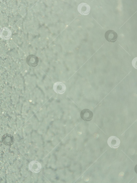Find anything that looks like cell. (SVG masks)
I'll return each instance as SVG.
<instances>
[{
    "label": "cell",
    "mask_w": 137,
    "mask_h": 183,
    "mask_svg": "<svg viewBox=\"0 0 137 183\" xmlns=\"http://www.w3.org/2000/svg\"><path fill=\"white\" fill-rule=\"evenodd\" d=\"M39 61L38 57L33 55H30L27 57L26 59L27 64L29 66L33 67H36L39 63Z\"/></svg>",
    "instance_id": "obj_3"
},
{
    "label": "cell",
    "mask_w": 137,
    "mask_h": 183,
    "mask_svg": "<svg viewBox=\"0 0 137 183\" xmlns=\"http://www.w3.org/2000/svg\"><path fill=\"white\" fill-rule=\"evenodd\" d=\"M29 168L30 170L34 173L39 172L42 168L40 164L38 162H32L30 164Z\"/></svg>",
    "instance_id": "obj_5"
},
{
    "label": "cell",
    "mask_w": 137,
    "mask_h": 183,
    "mask_svg": "<svg viewBox=\"0 0 137 183\" xmlns=\"http://www.w3.org/2000/svg\"><path fill=\"white\" fill-rule=\"evenodd\" d=\"M105 36L106 40L108 42L114 43L117 39L118 35L116 32L109 30L105 33Z\"/></svg>",
    "instance_id": "obj_1"
},
{
    "label": "cell",
    "mask_w": 137,
    "mask_h": 183,
    "mask_svg": "<svg viewBox=\"0 0 137 183\" xmlns=\"http://www.w3.org/2000/svg\"><path fill=\"white\" fill-rule=\"evenodd\" d=\"M90 7L86 4H82L79 5V11L83 14H87L90 11Z\"/></svg>",
    "instance_id": "obj_7"
},
{
    "label": "cell",
    "mask_w": 137,
    "mask_h": 183,
    "mask_svg": "<svg viewBox=\"0 0 137 183\" xmlns=\"http://www.w3.org/2000/svg\"><path fill=\"white\" fill-rule=\"evenodd\" d=\"M1 35L3 38L5 39H8L11 35V32L9 29H4L1 32Z\"/></svg>",
    "instance_id": "obj_8"
},
{
    "label": "cell",
    "mask_w": 137,
    "mask_h": 183,
    "mask_svg": "<svg viewBox=\"0 0 137 183\" xmlns=\"http://www.w3.org/2000/svg\"><path fill=\"white\" fill-rule=\"evenodd\" d=\"M53 89L55 92L59 94L64 93L66 87L65 84L61 82H57L54 84Z\"/></svg>",
    "instance_id": "obj_4"
},
{
    "label": "cell",
    "mask_w": 137,
    "mask_h": 183,
    "mask_svg": "<svg viewBox=\"0 0 137 183\" xmlns=\"http://www.w3.org/2000/svg\"><path fill=\"white\" fill-rule=\"evenodd\" d=\"M81 118L84 121H89L92 119L93 113L92 112L87 109H85L81 111Z\"/></svg>",
    "instance_id": "obj_2"
},
{
    "label": "cell",
    "mask_w": 137,
    "mask_h": 183,
    "mask_svg": "<svg viewBox=\"0 0 137 183\" xmlns=\"http://www.w3.org/2000/svg\"><path fill=\"white\" fill-rule=\"evenodd\" d=\"M111 146L114 147L119 146L120 144L119 139L117 138L113 139L111 141Z\"/></svg>",
    "instance_id": "obj_9"
},
{
    "label": "cell",
    "mask_w": 137,
    "mask_h": 183,
    "mask_svg": "<svg viewBox=\"0 0 137 183\" xmlns=\"http://www.w3.org/2000/svg\"><path fill=\"white\" fill-rule=\"evenodd\" d=\"M2 139V142L7 145H11L14 142V138L11 135H5Z\"/></svg>",
    "instance_id": "obj_6"
}]
</instances>
